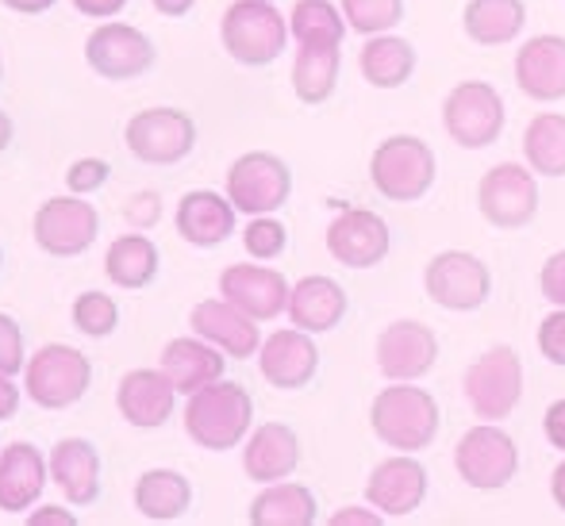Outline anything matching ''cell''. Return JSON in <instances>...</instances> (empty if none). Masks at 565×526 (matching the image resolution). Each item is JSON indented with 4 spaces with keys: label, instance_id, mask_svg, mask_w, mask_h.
Returning <instances> with one entry per match:
<instances>
[{
    "label": "cell",
    "instance_id": "3957f363",
    "mask_svg": "<svg viewBox=\"0 0 565 526\" xmlns=\"http://www.w3.org/2000/svg\"><path fill=\"white\" fill-rule=\"evenodd\" d=\"M435 150L416 135H393L370 158V181L385 201L412 204L424 201L435 185Z\"/></svg>",
    "mask_w": 565,
    "mask_h": 526
},
{
    "label": "cell",
    "instance_id": "f546056e",
    "mask_svg": "<svg viewBox=\"0 0 565 526\" xmlns=\"http://www.w3.org/2000/svg\"><path fill=\"white\" fill-rule=\"evenodd\" d=\"M527 23L523 0H469L461 8V28L477 46H504Z\"/></svg>",
    "mask_w": 565,
    "mask_h": 526
},
{
    "label": "cell",
    "instance_id": "f907efd6",
    "mask_svg": "<svg viewBox=\"0 0 565 526\" xmlns=\"http://www.w3.org/2000/svg\"><path fill=\"white\" fill-rule=\"evenodd\" d=\"M0 4L12 8V12H20V15H39V12H46L54 0H0Z\"/></svg>",
    "mask_w": 565,
    "mask_h": 526
},
{
    "label": "cell",
    "instance_id": "e575fe53",
    "mask_svg": "<svg viewBox=\"0 0 565 526\" xmlns=\"http://www.w3.org/2000/svg\"><path fill=\"white\" fill-rule=\"evenodd\" d=\"M523 158L543 178H565V116L543 111L523 131Z\"/></svg>",
    "mask_w": 565,
    "mask_h": 526
},
{
    "label": "cell",
    "instance_id": "e0dca14e",
    "mask_svg": "<svg viewBox=\"0 0 565 526\" xmlns=\"http://www.w3.org/2000/svg\"><path fill=\"white\" fill-rule=\"evenodd\" d=\"M424 496H427V469L412 453H396V458L381 461L370 473V481H365L370 507H377L381 515H393V519H404L416 507H424Z\"/></svg>",
    "mask_w": 565,
    "mask_h": 526
},
{
    "label": "cell",
    "instance_id": "6da1fadb",
    "mask_svg": "<svg viewBox=\"0 0 565 526\" xmlns=\"http://www.w3.org/2000/svg\"><path fill=\"white\" fill-rule=\"evenodd\" d=\"M370 427L396 453H419L439 434V404L424 388L408 385V380H396V385L381 388L373 396Z\"/></svg>",
    "mask_w": 565,
    "mask_h": 526
},
{
    "label": "cell",
    "instance_id": "1f68e13d",
    "mask_svg": "<svg viewBox=\"0 0 565 526\" xmlns=\"http://www.w3.org/2000/svg\"><path fill=\"white\" fill-rule=\"evenodd\" d=\"M339 82V46L331 43H300L292 62V93L305 105H323Z\"/></svg>",
    "mask_w": 565,
    "mask_h": 526
},
{
    "label": "cell",
    "instance_id": "52a82bcc",
    "mask_svg": "<svg viewBox=\"0 0 565 526\" xmlns=\"http://www.w3.org/2000/svg\"><path fill=\"white\" fill-rule=\"evenodd\" d=\"M466 400L473 416L497 422L512 416L523 396V365L512 346H492L466 369Z\"/></svg>",
    "mask_w": 565,
    "mask_h": 526
},
{
    "label": "cell",
    "instance_id": "44dd1931",
    "mask_svg": "<svg viewBox=\"0 0 565 526\" xmlns=\"http://www.w3.org/2000/svg\"><path fill=\"white\" fill-rule=\"evenodd\" d=\"M193 331L201 339H209L212 346H220L227 357L246 362L250 354H258V319H250L246 312H238L227 300H201L189 315Z\"/></svg>",
    "mask_w": 565,
    "mask_h": 526
},
{
    "label": "cell",
    "instance_id": "ab89813d",
    "mask_svg": "<svg viewBox=\"0 0 565 526\" xmlns=\"http://www.w3.org/2000/svg\"><path fill=\"white\" fill-rule=\"evenodd\" d=\"M108 173H113V165H108V162H100V158H82V162H74L66 170V185H70V193H74V196L97 193V189L108 181Z\"/></svg>",
    "mask_w": 565,
    "mask_h": 526
},
{
    "label": "cell",
    "instance_id": "681fc988",
    "mask_svg": "<svg viewBox=\"0 0 565 526\" xmlns=\"http://www.w3.org/2000/svg\"><path fill=\"white\" fill-rule=\"evenodd\" d=\"M31 523L35 526H51V523H62V526H74L77 519L70 512H62V507H43V512L31 515Z\"/></svg>",
    "mask_w": 565,
    "mask_h": 526
},
{
    "label": "cell",
    "instance_id": "7c38bea8",
    "mask_svg": "<svg viewBox=\"0 0 565 526\" xmlns=\"http://www.w3.org/2000/svg\"><path fill=\"white\" fill-rule=\"evenodd\" d=\"M424 289L447 312H477L492 292V273L481 258L466 250H447L427 261Z\"/></svg>",
    "mask_w": 565,
    "mask_h": 526
},
{
    "label": "cell",
    "instance_id": "7bdbcfd3",
    "mask_svg": "<svg viewBox=\"0 0 565 526\" xmlns=\"http://www.w3.org/2000/svg\"><path fill=\"white\" fill-rule=\"evenodd\" d=\"M539 289L554 308H565V250L546 258L543 273H539Z\"/></svg>",
    "mask_w": 565,
    "mask_h": 526
},
{
    "label": "cell",
    "instance_id": "8fae6325",
    "mask_svg": "<svg viewBox=\"0 0 565 526\" xmlns=\"http://www.w3.org/2000/svg\"><path fill=\"white\" fill-rule=\"evenodd\" d=\"M477 208L500 230H520L539 212V185L535 173L515 162H500L477 185Z\"/></svg>",
    "mask_w": 565,
    "mask_h": 526
},
{
    "label": "cell",
    "instance_id": "60d3db41",
    "mask_svg": "<svg viewBox=\"0 0 565 526\" xmlns=\"http://www.w3.org/2000/svg\"><path fill=\"white\" fill-rule=\"evenodd\" d=\"M539 354L551 365H562L565 369V308L551 312L539 323Z\"/></svg>",
    "mask_w": 565,
    "mask_h": 526
},
{
    "label": "cell",
    "instance_id": "d590c367",
    "mask_svg": "<svg viewBox=\"0 0 565 526\" xmlns=\"http://www.w3.org/2000/svg\"><path fill=\"white\" fill-rule=\"evenodd\" d=\"M289 31L297 43H331L339 46L347 35V15L331 0H297L289 15Z\"/></svg>",
    "mask_w": 565,
    "mask_h": 526
},
{
    "label": "cell",
    "instance_id": "f5cc1de1",
    "mask_svg": "<svg viewBox=\"0 0 565 526\" xmlns=\"http://www.w3.org/2000/svg\"><path fill=\"white\" fill-rule=\"evenodd\" d=\"M551 496H554V504L565 512V461L554 469V476H551Z\"/></svg>",
    "mask_w": 565,
    "mask_h": 526
},
{
    "label": "cell",
    "instance_id": "7a4b0ae2",
    "mask_svg": "<svg viewBox=\"0 0 565 526\" xmlns=\"http://www.w3.org/2000/svg\"><path fill=\"white\" fill-rule=\"evenodd\" d=\"M254 404L250 393L235 380H212L196 388L185 404V434L204 450H231L250 430Z\"/></svg>",
    "mask_w": 565,
    "mask_h": 526
},
{
    "label": "cell",
    "instance_id": "11a10c76",
    "mask_svg": "<svg viewBox=\"0 0 565 526\" xmlns=\"http://www.w3.org/2000/svg\"><path fill=\"white\" fill-rule=\"evenodd\" d=\"M0 69H4V66H0Z\"/></svg>",
    "mask_w": 565,
    "mask_h": 526
},
{
    "label": "cell",
    "instance_id": "836d02e7",
    "mask_svg": "<svg viewBox=\"0 0 565 526\" xmlns=\"http://www.w3.org/2000/svg\"><path fill=\"white\" fill-rule=\"evenodd\" d=\"M108 281L119 289H147L158 273V246L147 235H124L108 246Z\"/></svg>",
    "mask_w": 565,
    "mask_h": 526
},
{
    "label": "cell",
    "instance_id": "ba28073f",
    "mask_svg": "<svg viewBox=\"0 0 565 526\" xmlns=\"http://www.w3.org/2000/svg\"><path fill=\"white\" fill-rule=\"evenodd\" d=\"M454 469H458V476L469 489L497 492L520 469V450H515V442L500 427L481 422V427L466 430L461 442L454 446Z\"/></svg>",
    "mask_w": 565,
    "mask_h": 526
},
{
    "label": "cell",
    "instance_id": "b9f144b4",
    "mask_svg": "<svg viewBox=\"0 0 565 526\" xmlns=\"http://www.w3.org/2000/svg\"><path fill=\"white\" fill-rule=\"evenodd\" d=\"M23 369V334L12 315L0 312V373L15 377Z\"/></svg>",
    "mask_w": 565,
    "mask_h": 526
},
{
    "label": "cell",
    "instance_id": "7dc6e473",
    "mask_svg": "<svg viewBox=\"0 0 565 526\" xmlns=\"http://www.w3.org/2000/svg\"><path fill=\"white\" fill-rule=\"evenodd\" d=\"M15 408H20V388L12 385L8 373H0V419H12Z\"/></svg>",
    "mask_w": 565,
    "mask_h": 526
},
{
    "label": "cell",
    "instance_id": "4dcf8cb0",
    "mask_svg": "<svg viewBox=\"0 0 565 526\" xmlns=\"http://www.w3.org/2000/svg\"><path fill=\"white\" fill-rule=\"evenodd\" d=\"M193 504V484L173 469H150L135 481V507L150 523H173Z\"/></svg>",
    "mask_w": 565,
    "mask_h": 526
},
{
    "label": "cell",
    "instance_id": "2e32d148",
    "mask_svg": "<svg viewBox=\"0 0 565 526\" xmlns=\"http://www.w3.org/2000/svg\"><path fill=\"white\" fill-rule=\"evenodd\" d=\"M328 250L347 269L377 266L388 254V223L377 212L342 208L328 227Z\"/></svg>",
    "mask_w": 565,
    "mask_h": 526
},
{
    "label": "cell",
    "instance_id": "9a60e30c",
    "mask_svg": "<svg viewBox=\"0 0 565 526\" xmlns=\"http://www.w3.org/2000/svg\"><path fill=\"white\" fill-rule=\"evenodd\" d=\"M439 339L419 319H396L377 339V365L388 380H419L435 369Z\"/></svg>",
    "mask_w": 565,
    "mask_h": 526
},
{
    "label": "cell",
    "instance_id": "f35d334b",
    "mask_svg": "<svg viewBox=\"0 0 565 526\" xmlns=\"http://www.w3.org/2000/svg\"><path fill=\"white\" fill-rule=\"evenodd\" d=\"M285 243H289V230H285L281 223L269 219V215H250V223H246V230H243V246L250 258H258V261L277 258V254L285 250Z\"/></svg>",
    "mask_w": 565,
    "mask_h": 526
},
{
    "label": "cell",
    "instance_id": "8992f818",
    "mask_svg": "<svg viewBox=\"0 0 565 526\" xmlns=\"http://www.w3.org/2000/svg\"><path fill=\"white\" fill-rule=\"evenodd\" d=\"M504 97L489 82H461L443 105V127L461 150H484L504 131Z\"/></svg>",
    "mask_w": 565,
    "mask_h": 526
},
{
    "label": "cell",
    "instance_id": "30bf717a",
    "mask_svg": "<svg viewBox=\"0 0 565 526\" xmlns=\"http://www.w3.org/2000/svg\"><path fill=\"white\" fill-rule=\"evenodd\" d=\"M127 150L147 165H178L193 154L196 124L181 108H147L127 119Z\"/></svg>",
    "mask_w": 565,
    "mask_h": 526
},
{
    "label": "cell",
    "instance_id": "4fadbf2b",
    "mask_svg": "<svg viewBox=\"0 0 565 526\" xmlns=\"http://www.w3.org/2000/svg\"><path fill=\"white\" fill-rule=\"evenodd\" d=\"M100 215L93 204L74 196H54L35 212V243L54 258H74L97 243Z\"/></svg>",
    "mask_w": 565,
    "mask_h": 526
},
{
    "label": "cell",
    "instance_id": "484cf974",
    "mask_svg": "<svg viewBox=\"0 0 565 526\" xmlns=\"http://www.w3.org/2000/svg\"><path fill=\"white\" fill-rule=\"evenodd\" d=\"M347 315V292L331 277H305L289 292V323L308 334L335 331Z\"/></svg>",
    "mask_w": 565,
    "mask_h": 526
},
{
    "label": "cell",
    "instance_id": "277c9868",
    "mask_svg": "<svg viewBox=\"0 0 565 526\" xmlns=\"http://www.w3.org/2000/svg\"><path fill=\"white\" fill-rule=\"evenodd\" d=\"M227 54L243 66H269L289 43V23L269 0H235L220 23Z\"/></svg>",
    "mask_w": 565,
    "mask_h": 526
},
{
    "label": "cell",
    "instance_id": "816d5d0a",
    "mask_svg": "<svg viewBox=\"0 0 565 526\" xmlns=\"http://www.w3.org/2000/svg\"><path fill=\"white\" fill-rule=\"evenodd\" d=\"M196 0H154V8L162 15H189V8H193Z\"/></svg>",
    "mask_w": 565,
    "mask_h": 526
},
{
    "label": "cell",
    "instance_id": "bcb514c9",
    "mask_svg": "<svg viewBox=\"0 0 565 526\" xmlns=\"http://www.w3.org/2000/svg\"><path fill=\"white\" fill-rule=\"evenodd\" d=\"M127 0H74V8L82 15H97V20H105V15H119L124 12Z\"/></svg>",
    "mask_w": 565,
    "mask_h": 526
},
{
    "label": "cell",
    "instance_id": "83f0119b",
    "mask_svg": "<svg viewBox=\"0 0 565 526\" xmlns=\"http://www.w3.org/2000/svg\"><path fill=\"white\" fill-rule=\"evenodd\" d=\"M235 230V204L220 193H185L178 204V235L193 246H220Z\"/></svg>",
    "mask_w": 565,
    "mask_h": 526
},
{
    "label": "cell",
    "instance_id": "603a6c76",
    "mask_svg": "<svg viewBox=\"0 0 565 526\" xmlns=\"http://www.w3.org/2000/svg\"><path fill=\"white\" fill-rule=\"evenodd\" d=\"M300 442L285 422H262L243 450V469L254 484H274L297 469Z\"/></svg>",
    "mask_w": 565,
    "mask_h": 526
},
{
    "label": "cell",
    "instance_id": "4316f807",
    "mask_svg": "<svg viewBox=\"0 0 565 526\" xmlns=\"http://www.w3.org/2000/svg\"><path fill=\"white\" fill-rule=\"evenodd\" d=\"M51 465L28 442H12L0 450V512H23L39 500Z\"/></svg>",
    "mask_w": 565,
    "mask_h": 526
},
{
    "label": "cell",
    "instance_id": "d6986e66",
    "mask_svg": "<svg viewBox=\"0 0 565 526\" xmlns=\"http://www.w3.org/2000/svg\"><path fill=\"white\" fill-rule=\"evenodd\" d=\"M262 377L274 388H285V393H297V388L312 385L316 369H320V350H316L312 334L292 326V331H277L262 342Z\"/></svg>",
    "mask_w": 565,
    "mask_h": 526
},
{
    "label": "cell",
    "instance_id": "ee69618b",
    "mask_svg": "<svg viewBox=\"0 0 565 526\" xmlns=\"http://www.w3.org/2000/svg\"><path fill=\"white\" fill-rule=\"evenodd\" d=\"M124 215L135 227H154L158 215H162V201H158V193H135L131 201L124 204Z\"/></svg>",
    "mask_w": 565,
    "mask_h": 526
},
{
    "label": "cell",
    "instance_id": "ffe728a7",
    "mask_svg": "<svg viewBox=\"0 0 565 526\" xmlns=\"http://www.w3.org/2000/svg\"><path fill=\"white\" fill-rule=\"evenodd\" d=\"M515 82L539 105L565 100V39L535 35L515 54Z\"/></svg>",
    "mask_w": 565,
    "mask_h": 526
},
{
    "label": "cell",
    "instance_id": "d4e9b609",
    "mask_svg": "<svg viewBox=\"0 0 565 526\" xmlns=\"http://www.w3.org/2000/svg\"><path fill=\"white\" fill-rule=\"evenodd\" d=\"M51 476L74 507H89L100 496V458L85 438H62L51 450Z\"/></svg>",
    "mask_w": 565,
    "mask_h": 526
},
{
    "label": "cell",
    "instance_id": "5bb4252c",
    "mask_svg": "<svg viewBox=\"0 0 565 526\" xmlns=\"http://www.w3.org/2000/svg\"><path fill=\"white\" fill-rule=\"evenodd\" d=\"M85 58L108 82H131L154 66V46L131 23H100L85 43Z\"/></svg>",
    "mask_w": 565,
    "mask_h": 526
},
{
    "label": "cell",
    "instance_id": "c3c4849f",
    "mask_svg": "<svg viewBox=\"0 0 565 526\" xmlns=\"http://www.w3.org/2000/svg\"><path fill=\"white\" fill-rule=\"evenodd\" d=\"M381 523V512H354V507H347V512H335L331 515V526H377Z\"/></svg>",
    "mask_w": 565,
    "mask_h": 526
},
{
    "label": "cell",
    "instance_id": "74e56055",
    "mask_svg": "<svg viewBox=\"0 0 565 526\" xmlns=\"http://www.w3.org/2000/svg\"><path fill=\"white\" fill-rule=\"evenodd\" d=\"M116 323H119V308L105 292H82V297L74 300V326L82 334H89V339L113 334Z\"/></svg>",
    "mask_w": 565,
    "mask_h": 526
},
{
    "label": "cell",
    "instance_id": "8d00e7d4",
    "mask_svg": "<svg viewBox=\"0 0 565 526\" xmlns=\"http://www.w3.org/2000/svg\"><path fill=\"white\" fill-rule=\"evenodd\" d=\"M342 15L358 35H385L404 20V0H342Z\"/></svg>",
    "mask_w": 565,
    "mask_h": 526
},
{
    "label": "cell",
    "instance_id": "7402d4cb",
    "mask_svg": "<svg viewBox=\"0 0 565 526\" xmlns=\"http://www.w3.org/2000/svg\"><path fill=\"white\" fill-rule=\"evenodd\" d=\"M173 393L178 388H173V380L162 369H131L119 380V393H116L119 416L131 422V427L154 430L170 419Z\"/></svg>",
    "mask_w": 565,
    "mask_h": 526
},
{
    "label": "cell",
    "instance_id": "ac0fdd59",
    "mask_svg": "<svg viewBox=\"0 0 565 526\" xmlns=\"http://www.w3.org/2000/svg\"><path fill=\"white\" fill-rule=\"evenodd\" d=\"M220 292L227 304H235L238 312H246L258 323L277 319L289 308V281L269 266H227L220 273Z\"/></svg>",
    "mask_w": 565,
    "mask_h": 526
},
{
    "label": "cell",
    "instance_id": "f1b7e54d",
    "mask_svg": "<svg viewBox=\"0 0 565 526\" xmlns=\"http://www.w3.org/2000/svg\"><path fill=\"white\" fill-rule=\"evenodd\" d=\"M362 77L373 85V89H401L408 85L412 69H416V46L401 35H370L362 46Z\"/></svg>",
    "mask_w": 565,
    "mask_h": 526
},
{
    "label": "cell",
    "instance_id": "db71d44e",
    "mask_svg": "<svg viewBox=\"0 0 565 526\" xmlns=\"http://www.w3.org/2000/svg\"><path fill=\"white\" fill-rule=\"evenodd\" d=\"M8 142H12V119H8V111L0 108V154L8 150Z\"/></svg>",
    "mask_w": 565,
    "mask_h": 526
},
{
    "label": "cell",
    "instance_id": "cb8c5ba5",
    "mask_svg": "<svg viewBox=\"0 0 565 526\" xmlns=\"http://www.w3.org/2000/svg\"><path fill=\"white\" fill-rule=\"evenodd\" d=\"M162 373L173 380V388L193 396L196 388L224 377V350L212 346L209 339H173L162 350Z\"/></svg>",
    "mask_w": 565,
    "mask_h": 526
},
{
    "label": "cell",
    "instance_id": "9c48e42d",
    "mask_svg": "<svg viewBox=\"0 0 565 526\" xmlns=\"http://www.w3.org/2000/svg\"><path fill=\"white\" fill-rule=\"evenodd\" d=\"M292 173L277 154L250 150L227 170V201L243 215H269L289 204Z\"/></svg>",
    "mask_w": 565,
    "mask_h": 526
},
{
    "label": "cell",
    "instance_id": "f6af8a7d",
    "mask_svg": "<svg viewBox=\"0 0 565 526\" xmlns=\"http://www.w3.org/2000/svg\"><path fill=\"white\" fill-rule=\"evenodd\" d=\"M543 430H546V442L565 453V400H554L551 408H546Z\"/></svg>",
    "mask_w": 565,
    "mask_h": 526
},
{
    "label": "cell",
    "instance_id": "d6a6232c",
    "mask_svg": "<svg viewBox=\"0 0 565 526\" xmlns=\"http://www.w3.org/2000/svg\"><path fill=\"white\" fill-rule=\"evenodd\" d=\"M250 523L254 526H312L316 523V496L305 489V484L274 481L250 504Z\"/></svg>",
    "mask_w": 565,
    "mask_h": 526
},
{
    "label": "cell",
    "instance_id": "5b68a950",
    "mask_svg": "<svg viewBox=\"0 0 565 526\" xmlns=\"http://www.w3.org/2000/svg\"><path fill=\"white\" fill-rule=\"evenodd\" d=\"M93 365L82 350L74 346H43L28 365H23V388L39 408L62 411L70 404H77L89 393Z\"/></svg>",
    "mask_w": 565,
    "mask_h": 526
}]
</instances>
